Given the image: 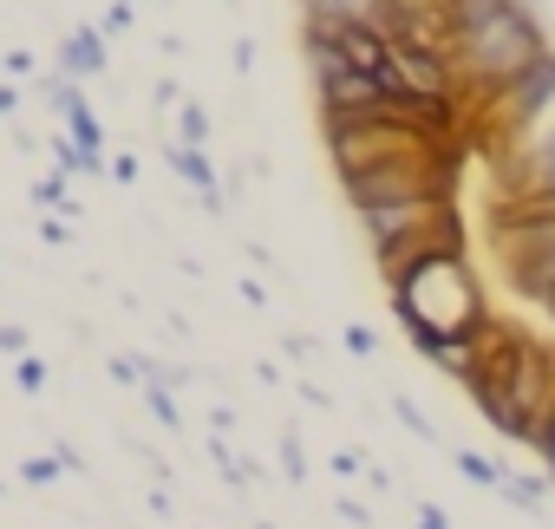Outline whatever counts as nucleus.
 <instances>
[{
	"label": "nucleus",
	"instance_id": "obj_12",
	"mask_svg": "<svg viewBox=\"0 0 555 529\" xmlns=\"http://www.w3.org/2000/svg\"><path fill=\"white\" fill-rule=\"evenodd\" d=\"M451 470H457L464 483H483V490H496V483H503V464H490L483 451H457V457H451Z\"/></svg>",
	"mask_w": 555,
	"mask_h": 529
},
{
	"label": "nucleus",
	"instance_id": "obj_18",
	"mask_svg": "<svg viewBox=\"0 0 555 529\" xmlns=\"http://www.w3.org/2000/svg\"><path fill=\"white\" fill-rule=\"evenodd\" d=\"M535 457L548 464V483H555V405H548V418H542V431H535Z\"/></svg>",
	"mask_w": 555,
	"mask_h": 529
},
{
	"label": "nucleus",
	"instance_id": "obj_17",
	"mask_svg": "<svg viewBox=\"0 0 555 529\" xmlns=\"http://www.w3.org/2000/svg\"><path fill=\"white\" fill-rule=\"evenodd\" d=\"M392 418H399L405 431H418V438H431V418H425V412H418L412 399H392Z\"/></svg>",
	"mask_w": 555,
	"mask_h": 529
},
{
	"label": "nucleus",
	"instance_id": "obj_13",
	"mask_svg": "<svg viewBox=\"0 0 555 529\" xmlns=\"http://www.w3.org/2000/svg\"><path fill=\"white\" fill-rule=\"evenodd\" d=\"M496 490H503L516 509H542V496H548V477H509V470H503V483H496Z\"/></svg>",
	"mask_w": 555,
	"mask_h": 529
},
{
	"label": "nucleus",
	"instance_id": "obj_9",
	"mask_svg": "<svg viewBox=\"0 0 555 529\" xmlns=\"http://www.w3.org/2000/svg\"><path fill=\"white\" fill-rule=\"evenodd\" d=\"M503 275H509V288L522 301H535V308L555 301V255H542V248H503Z\"/></svg>",
	"mask_w": 555,
	"mask_h": 529
},
{
	"label": "nucleus",
	"instance_id": "obj_20",
	"mask_svg": "<svg viewBox=\"0 0 555 529\" xmlns=\"http://www.w3.org/2000/svg\"><path fill=\"white\" fill-rule=\"evenodd\" d=\"M347 353H360V360H373V353H379V340H373V327H347Z\"/></svg>",
	"mask_w": 555,
	"mask_h": 529
},
{
	"label": "nucleus",
	"instance_id": "obj_16",
	"mask_svg": "<svg viewBox=\"0 0 555 529\" xmlns=\"http://www.w3.org/2000/svg\"><path fill=\"white\" fill-rule=\"evenodd\" d=\"M144 405L157 412V425H177V399H170V386H144Z\"/></svg>",
	"mask_w": 555,
	"mask_h": 529
},
{
	"label": "nucleus",
	"instance_id": "obj_22",
	"mask_svg": "<svg viewBox=\"0 0 555 529\" xmlns=\"http://www.w3.org/2000/svg\"><path fill=\"white\" fill-rule=\"evenodd\" d=\"M0 353H27V327H0Z\"/></svg>",
	"mask_w": 555,
	"mask_h": 529
},
{
	"label": "nucleus",
	"instance_id": "obj_8",
	"mask_svg": "<svg viewBox=\"0 0 555 529\" xmlns=\"http://www.w3.org/2000/svg\"><path fill=\"white\" fill-rule=\"evenodd\" d=\"M451 203H386V209H360V229H366V248L379 255V248H392V242H405V235H418L425 222H438Z\"/></svg>",
	"mask_w": 555,
	"mask_h": 529
},
{
	"label": "nucleus",
	"instance_id": "obj_11",
	"mask_svg": "<svg viewBox=\"0 0 555 529\" xmlns=\"http://www.w3.org/2000/svg\"><path fill=\"white\" fill-rule=\"evenodd\" d=\"M164 157H170V170H177V177H183V183H190V190H196L209 209L222 203V196H216V190H222V183H216V164H209L196 144H164Z\"/></svg>",
	"mask_w": 555,
	"mask_h": 529
},
{
	"label": "nucleus",
	"instance_id": "obj_2",
	"mask_svg": "<svg viewBox=\"0 0 555 529\" xmlns=\"http://www.w3.org/2000/svg\"><path fill=\"white\" fill-rule=\"evenodd\" d=\"M470 399H477V412H483L509 444H529V451H535V431H542V418H548V405H555V347H542L535 334H522L516 360H509L496 379H477Z\"/></svg>",
	"mask_w": 555,
	"mask_h": 529
},
{
	"label": "nucleus",
	"instance_id": "obj_3",
	"mask_svg": "<svg viewBox=\"0 0 555 529\" xmlns=\"http://www.w3.org/2000/svg\"><path fill=\"white\" fill-rule=\"evenodd\" d=\"M542 53H548V34H542V21H535L529 0H509V8H496L483 27H470V34L451 40V60H457L464 92H496L509 73H522Z\"/></svg>",
	"mask_w": 555,
	"mask_h": 529
},
{
	"label": "nucleus",
	"instance_id": "obj_19",
	"mask_svg": "<svg viewBox=\"0 0 555 529\" xmlns=\"http://www.w3.org/2000/svg\"><path fill=\"white\" fill-rule=\"evenodd\" d=\"M14 379H21L27 392H40V386H47V360H34V353H21V366H14Z\"/></svg>",
	"mask_w": 555,
	"mask_h": 529
},
{
	"label": "nucleus",
	"instance_id": "obj_5",
	"mask_svg": "<svg viewBox=\"0 0 555 529\" xmlns=\"http://www.w3.org/2000/svg\"><path fill=\"white\" fill-rule=\"evenodd\" d=\"M321 131H327L334 177H353V170H373V164H392V157H412V151H438V138H425L412 125H392V118H321Z\"/></svg>",
	"mask_w": 555,
	"mask_h": 529
},
{
	"label": "nucleus",
	"instance_id": "obj_28",
	"mask_svg": "<svg viewBox=\"0 0 555 529\" xmlns=\"http://www.w3.org/2000/svg\"><path fill=\"white\" fill-rule=\"evenodd\" d=\"M548 314H555V301H548Z\"/></svg>",
	"mask_w": 555,
	"mask_h": 529
},
{
	"label": "nucleus",
	"instance_id": "obj_15",
	"mask_svg": "<svg viewBox=\"0 0 555 529\" xmlns=\"http://www.w3.org/2000/svg\"><path fill=\"white\" fill-rule=\"evenodd\" d=\"M177 125H183V144H196V151H203V138H209V112H203V105H183V118H177Z\"/></svg>",
	"mask_w": 555,
	"mask_h": 529
},
{
	"label": "nucleus",
	"instance_id": "obj_24",
	"mask_svg": "<svg viewBox=\"0 0 555 529\" xmlns=\"http://www.w3.org/2000/svg\"><path fill=\"white\" fill-rule=\"evenodd\" d=\"M418 529H451V522H444V509H438V503H418Z\"/></svg>",
	"mask_w": 555,
	"mask_h": 529
},
{
	"label": "nucleus",
	"instance_id": "obj_10",
	"mask_svg": "<svg viewBox=\"0 0 555 529\" xmlns=\"http://www.w3.org/2000/svg\"><path fill=\"white\" fill-rule=\"evenodd\" d=\"M105 73V34L99 27H79V34H66L60 40V79H99Z\"/></svg>",
	"mask_w": 555,
	"mask_h": 529
},
{
	"label": "nucleus",
	"instance_id": "obj_14",
	"mask_svg": "<svg viewBox=\"0 0 555 529\" xmlns=\"http://www.w3.org/2000/svg\"><path fill=\"white\" fill-rule=\"evenodd\" d=\"M34 203H40V209H79V203H73V183H66V170L40 177V183H34Z\"/></svg>",
	"mask_w": 555,
	"mask_h": 529
},
{
	"label": "nucleus",
	"instance_id": "obj_25",
	"mask_svg": "<svg viewBox=\"0 0 555 529\" xmlns=\"http://www.w3.org/2000/svg\"><path fill=\"white\" fill-rule=\"evenodd\" d=\"M360 464H366L360 451H340V457H334V470H340V477H360Z\"/></svg>",
	"mask_w": 555,
	"mask_h": 529
},
{
	"label": "nucleus",
	"instance_id": "obj_26",
	"mask_svg": "<svg viewBox=\"0 0 555 529\" xmlns=\"http://www.w3.org/2000/svg\"><path fill=\"white\" fill-rule=\"evenodd\" d=\"M14 112H21V92H14V86H0V118H14Z\"/></svg>",
	"mask_w": 555,
	"mask_h": 529
},
{
	"label": "nucleus",
	"instance_id": "obj_6",
	"mask_svg": "<svg viewBox=\"0 0 555 529\" xmlns=\"http://www.w3.org/2000/svg\"><path fill=\"white\" fill-rule=\"evenodd\" d=\"M457 255H470V229H464V209L451 203L438 222H425L418 235H405V242H392V248H379L373 255V269H379V282L386 288H399L405 275H418L425 261H457Z\"/></svg>",
	"mask_w": 555,
	"mask_h": 529
},
{
	"label": "nucleus",
	"instance_id": "obj_23",
	"mask_svg": "<svg viewBox=\"0 0 555 529\" xmlns=\"http://www.w3.org/2000/svg\"><path fill=\"white\" fill-rule=\"evenodd\" d=\"M125 27H131V0H118V8L105 14V34H125Z\"/></svg>",
	"mask_w": 555,
	"mask_h": 529
},
{
	"label": "nucleus",
	"instance_id": "obj_4",
	"mask_svg": "<svg viewBox=\"0 0 555 529\" xmlns=\"http://www.w3.org/2000/svg\"><path fill=\"white\" fill-rule=\"evenodd\" d=\"M464 164H470L464 144H438V151H412V157L353 170V177H340V190H347L353 216H360V209H386V203H425V196H431V203H457Z\"/></svg>",
	"mask_w": 555,
	"mask_h": 529
},
{
	"label": "nucleus",
	"instance_id": "obj_1",
	"mask_svg": "<svg viewBox=\"0 0 555 529\" xmlns=\"http://www.w3.org/2000/svg\"><path fill=\"white\" fill-rule=\"evenodd\" d=\"M386 295H392V314H399L405 340H412V334H438L444 353H451V347H470L477 327L490 321V308H483V295H477V275H470V255H457V261H425L418 275H405V282L386 288Z\"/></svg>",
	"mask_w": 555,
	"mask_h": 529
},
{
	"label": "nucleus",
	"instance_id": "obj_21",
	"mask_svg": "<svg viewBox=\"0 0 555 529\" xmlns=\"http://www.w3.org/2000/svg\"><path fill=\"white\" fill-rule=\"evenodd\" d=\"M60 470H66V464H60V457H34V464H27V470H21V477H27V483H53V477H60Z\"/></svg>",
	"mask_w": 555,
	"mask_h": 529
},
{
	"label": "nucleus",
	"instance_id": "obj_27",
	"mask_svg": "<svg viewBox=\"0 0 555 529\" xmlns=\"http://www.w3.org/2000/svg\"><path fill=\"white\" fill-rule=\"evenodd\" d=\"M255 529H268V522H255Z\"/></svg>",
	"mask_w": 555,
	"mask_h": 529
},
{
	"label": "nucleus",
	"instance_id": "obj_7",
	"mask_svg": "<svg viewBox=\"0 0 555 529\" xmlns=\"http://www.w3.org/2000/svg\"><path fill=\"white\" fill-rule=\"evenodd\" d=\"M509 190H555V118L522 131L516 157H503V196Z\"/></svg>",
	"mask_w": 555,
	"mask_h": 529
}]
</instances>
